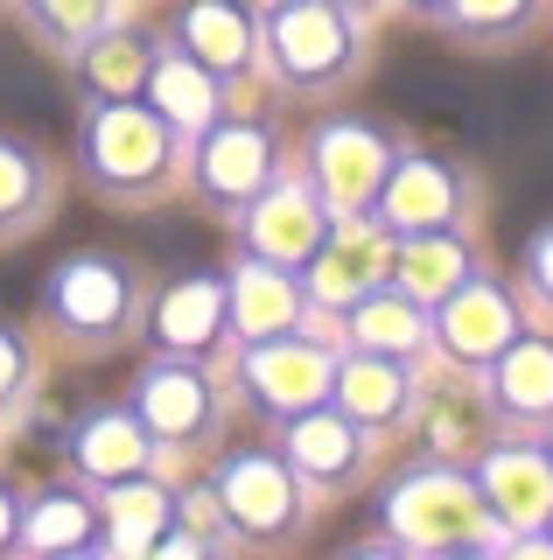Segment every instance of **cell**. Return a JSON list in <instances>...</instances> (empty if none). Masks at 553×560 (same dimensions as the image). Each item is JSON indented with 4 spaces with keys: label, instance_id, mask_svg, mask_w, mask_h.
Masks as SVG:
<instances>
[{
    "label": "cell",
    "instance_id": "cell-25",
    "mask_svg": "<svg viewBox=\"0 0 553 560\" xmlns=\"http://www.w3.org/2000/svg\"><path fill=\"white\" fill-rule=\"evenodd\" d=\"M148 84H154V105H162L176 127H203V119H211V105H217V98H211V78H203L197 63H176V57L154 63Z\"/></svg>",
    "mask_w": 553,
    "mask_h": 560
},
{
    "label": "cell",
    "instance_id": "cell-3",
    "mask_svg": "<svg viewBox=\"0 0 553 560\" xmlns=\"http://www.w3.org/2000/svg\"><path fill=\"white\" fill-rule=\"evenodd\" d=\"M351 57V28H343L337 0H281L273 8V63L287 78H330Z\"/></svg>",
    "mask_w": 553,
    "mask_h": 560
},
{
    "label": "cell",
    "instance_id": "cell-35",
    "mask_svg": "<svg viewBox=\"0 0 553 560\" xmlns=\"http://www.w3.org/2000/svg\"><path fill=\"white\" fill-rule=\"evenodd\" d=\"M252 8H281V0H252Z\"/></svg>",
    "mask_w": 553,
    "mask_h": 560
},
{
    "label": "cell",
    "instance_id": "cell-32",
    "mask_svg": "<svg viewBox=\"0 0 553 560\" xmlns=\"http://www.w3.org/2000/svg\"><path fill=\"white\" fill-rule=\"evenodd\" d=\"M22 385V343H14V329H0V399Z\"/></svg>",
    "mask_w": 553,
    "mask_h": 560
},
{
    "label": "cell",
    "instance_id": "cell-1",
    "mask_svg": "<svg viewBox=\"0 0 553 560\" xmlns=\"http://www.w3.org/2000/svg\"><path fill=\"white\" fill-rule=\"evenodd\" d=\"M386 518L413 547H470L483 533V490L462 483L456 469H427V477H407L386 498Z\"/></svg>",
    "mask_w": 553,
    "mask_h": 560
},
{
    "label": "cell",
    "instance_id": "cell-6",
    "mask_svg": "<svg viewBox=\"0 0 553 560\" xmlns=\"http://www.w3.org/2000/svg\"><path fill=\"white\" fill-rule=\"evenodd\" d=\"M246 378H252V393L267 399V407L308 413V407H322V393H330V350L287 343V337H259V350L246 358Z\"/></svg>",
    "mask_w": 553,
    "mask_h": 560
},
{
    "label": "cell",
    "instance_id": "cell-15",
    "mask_svg": "<svg viewBox=\"0 0 553 560\" xmlns=\"http://www.w3.org/2000/svg\"><path fill=\"white\" fill-rule=\"evenodd\" d=\"M203 183L217 197H252L267 183V133L259 127H217L203 140Z\"/></svg>",
    "mask_w": 553,
    "mask_h": 560
},
{
    "label": "cell",
    "instance_id": "cell-7",
    "mask_svg": "<svg viewBox=\"0 0 553 560\" xmlns=\"http://www.w3.org/2000/svg\"><path fill=\"white\" fill-rule=\"evenodd\" d=\"M483 512L505 518V533H532L540 518H553V463L532 448H497L483 455Z\"/></svg>",
    "mask_w": 553,
    "mask_h": 560
},
{
    "label": "cell",
    "instance_id": "cell-29",
    "mask_svg": "<svg viewBox=\"0 0 553 560\" xmlns=\"http://www.w3.org/2000/svg\"><path fill=\"white\" fill-rule=\"evenodd\" d=\"M427 434H435V448H476L483 442V407H470V399H442L435 420H427Z\"/></svg>",
    "mask_w": 553,
    "mask_h": 560
},
{
    "label": "cell",
    "instance_id": "cell-18",
    "mask_svg": "<svg viewBox=\"0 0 553 560\" xmlns=\"http://www.w3.org/2000/svg\"><path fill=\"white\" fill-rule=\"evenodd\" d=\"M224 323V288L217 280H183V288L162 294V308H154V329H162V343L176 350H203L217 337Z\"/></svg>",
    "mask_w": 553,
    "mask_h": 560
},
{
    "label": "cell",
    "instance_id": "cell-8",
    "mask_svg": "<svg viewBox=\"0 0 553 560\" xmlns=\"http://www.w3.org/2000/svg\"><path fill=\"white\" fill-rule=\"evenodd\" d=\"M442 343L470 364L497 358L511 343V302L497 288H483V280H462L456 294H442Z\"/></svg>",
    "mask_w": 553,
    "mask_h": 560
},
{
    "label": "cell",
    "instance_id": "cell-34",
    "mask_svg": "<svg viewBox=\"0 0 553 560\" xmlns=\"http://www.w3.org/2000/svg\"><path fill=\"white\" fill-rule=\"evenodd\" d=\"M8 539H22V525H14V498L0 490V547H8Z\"/></svg>",
    "mask_w": 553,
    "mask_h": 560
},
{
    "label": "cell",
    "instance_id": "cell-22",
    "mask_svg": "<svg viewBox=\"0 0 553 560\" xmlns=\"http://www.w3.org/2000/svg\"><path fill=\"white\" fill-rule=\"evenodd\" d=\"M168 512H176V504H168L162 490H148V483L119 477V483H113V498H106V518H113V547H127V553L154 547V533L168 525Z\"/></svg>",
    "mask_w": 553,
    "mask_h": 560
},
{
    "label": "cell",
    "instance_id": "cell-31",
    "mask_svg": "<svg viewBox=\"0 0 553 560\" xmlns=\"http://www.w3.org/2000/svg\"><path fill=\"white\" fill-rule=\"evenodd\" d=\"M526 14V0H456V22L462 28H505Z\"/></svg>",
    "mask_w": 553,
    "mask_h": 560
},
{
    "label": "cell",
    "instance_id": "cell-21",
    "mask_svg": "<svg viewBox=\"0 0 553 560\" xmlns=\"http://www.w3.org/2000/svg\"><path fill=\"white\" fill-rule=\"evenodd\" d=\"M189 57H203L211 70H232V63H246V49H252V28H246V14L238 8H224V0H197L189 8Z\"/></svg>",
    "mask_w": 553,
    "mask_h": 560
},
{
    "label": "cell",
    "instance_id": "cell-27",
    "mask_svg": "<svg viewBox=\"0 0 553 560\" xmlns=\"http://www.w3.org/2000/svg\"><path fill=\"white\" fill-rule=\"evenodd\" d=\"M84 78H92L106 98H127L133 84L148 78L141 43H133V35H98V43H92V57H84Z\"/></svg>",
    "mask_w": 553,
    "mask_h": 560
},
{
    "label": "cell",
    "instance_id": "cell-10",
    "mask_svg": "<svg viewBox=\"0 0 553 560\" xmlns=\"http://www.w3.org/2000/svg\"><path fill=\"white\" fill-rule=\"evenodd\" d=\"M224 512L246 525V533H281L295 518V477L273 455H238L224 469Z\"/></svg>",
    "mask_w": 553,
    "mask_h": 560
},
{
    "label": "cell",
    "instance_id": "cell-14",
    "mask_svg": "<svg viewBox=\"0 0 553 560\" xmlns=\"http://www.w3.org/2000/svg\"><path fill=\"white\" fill-rule=\"evenodd\" d=\"M232 323H238V337H281L295 323V288H287V273L273 259H252L232 280Z\"/></svg>",
    "mask_w": 553,
    "mask_h": 560
},
{
    "label": "cell",
    "instance_id": "cell-33",
    "mask_svg": "<svg viewBox=\"0 0 553 560\" xmlns=\"http://www.w3.org/2000/svg\"><path fill=\"white\" fill-rule=\"evenodd\" d=\"M532 280H540V288H546V302H553V232H546L540 245H532Z\"/></svg>",
    "mask_w": 553,
    "mask_h": 560
},
{
    "label": "cell",
    "instance_id": "cell-12",
    "mask_svg": "<svg viewBox=\"0 0 553 560\" xmlns=\"http://www.w3.org/2000/svg\"><path fill=\"white\" fill-rule=\"evenodd\" d=\"M49 308L71 329H113L127 315V273L106 267V259H71V267L49 280Z\"/></svg>",
    "mask_w": 553,
    "mask_h": 560
},
{
    "label": "cell",
    "instance_id": "cell-9",
    "mask_svg": "<svg viewBox=\"0 0 553 560\" xmlns=\"http://www.w3.org/2000/svg\"><path fill=\"white\" fill-rule=\"evenodd\" d=\"M322 245V210L308 189H267V197L252 203V253L273 259V267H295Z\"/></svg>",
    "mask_w": 553,
    "mask_h": 560
},
{
    "label": "cell",
    "instance_id": "cell-4",
    "mask_svg": "<svg viewBox=\"0 0 553 560\" xmlns=\"http://www.w3.org/2000/svg\"><path fill=\"white\" fill-rule=\"evenodd\" d=\"M162 148H168L162 119L141 113V105H127V98H113L106 113L92 119V133H84V154H92V168L106 175V183H148V175L162 168Z\"/></svg>",
    "mask_w": 553,
    "mask_h": 560
},
{
    "label": "cell",
    "instance_id": "cell-11",
    "mask_svg": "<svg viewBox=\"0 0 553 560\" xmlns=\"http://www.w3.org/2000/svg\"><path fill=\"white\" fill-rule=\"evenodd\" d=\"M378 210H386L392 238L442 232L448 210H456V183H448V168H435V162H407V168H392L386 183H378Z\"/></svg>",
    "mask_w": 553,
    "mask_h": 560
},
{
    "label": "cell",
    "instance_id": "cell-26",
    "mask_svg": "<svg viewBox=\"0 0 553 560\" xmlns=\"http://www.w3.org/2000/svg\"><path fill=\"white\" fill-rule=\"evenodd\" d=\"M22 539H28V547H43V553L49 547H84V539H92V512H84L71 490H57V498H43L36 512H28Z\"/></svg>",
    "mask_w": 553,
    "mask_h": 560
},
{
    "label": "cell",
    "instance_id": "cell-24",
    "mask_svg": "<svg viewBox=\"0 0 553 560\" xmlns=\"http://www.w3.org/2000/svg\"><path fill=\"white\" fill-rule=\"evenodd\" d=\"M287 455L308 469V477H337V469H351V420L337 413H295V434H287Z\"/></svg>",
    "mask_w": 553,
    "mask_h": 560
},
{
    "label": "cell",
    "instance_id": "cell-20",
    "mask_svg": "<svg viewBox=\"0 0 553 560\" xmlns=\"http://www.w3.org/2000/svg\"><path fill=\"white\" fill-rule=\"evenodd\" d=\"M497 399L518 413H546L553 407V343L526 337L497 350Z\"/></svg>",
    "mask_w": 553,
    "mask_h": 560
},
{
    "label": "cell",
    "instance_id": "cell-17",
    "mask_svg": "<svg viewBox=\"0 0 553 560\" xmlns=\"http://www.w3.org/2000/svg\"><path fill=\"white\" fill-rule=\"evenodd\" d=\"M141 420L148 434H168V442H189V434L211 420V399L189 372H148L141 378Z\"/></svg>",
    "mask_w": 553,
    "mask_h": 560
},
{
    "label": "cell",
    "instance_id": "cell-23",
    "mask_svg": "<svg viewBox=\"0 0 553 560\" xmlns=\"http://www.w3.org/2000/svg\"><path fill=\"white\" fill-rule=\"evenodd\" d=\"M351 329H357V343H365V350L400 358V350L421 343V302H413V294H400V302H392V294H365Z\"/></svg>",
    "mask_w": 553,
    "mask_h": 560
},
{
    "label": "cell",
    "instance_id": "cell-5",
    "mask_svg": "<svg viewBox=\"0 0 553 560\" xmlns=\"http://www.w3.org/2000/svg\"><path fill=\"white\" fill-rule=\"evenodd\" d=\"M386 183V148L365 133V127H322L316 133V189L337 218L365 210Z\"/></svg>",
    "mask_w": 553,
    "mask_h": 560
},
{
    "label": "cell",
    "instance_id": "cell-30",
    "mask_svg": "<svg viewBox=\"0 0 553 560\" xmlns=\"http://www.w3.org/2000/svg\"><path fill=\"white\" fill-rule=\"evenodd\" d=\"M28 8L43 14L57 35H84V28H98V14H106V0H28Z\"/></svg>",
    "mask_w": 553,
    "mask_h": 560
},
{
    "label": "cell",
    "instance_id": "cell-28",
    "mask_svg": "<svg viewBox=\"0 0 553 560\" xmlns=\"http://www.w3.org/2000/svg\"><path fill=\"white\" fill-rule=\"evenodd\" d=\"M28 210H36V162L14 140H0V224L28 218Z\"/></svg>",
    "mask_w": 553,
    "mask_h": 560
},
{
    "label": "cell",
    "instance_id": "cell-19",
    "mask_svg": "<svg viewBox=\"0 0 553 560\" xmlns=\"http://www.w3.org/2000/svg\"><path fill=\"white\" fill-rule=\"evenodd\" d=\"M337 399H343L351 420H392L407 407V378H400V364H392L386 350H372V358H357V364L337 372Z\"/></svg>",
    "mask_w": 553,
    "mask_h": 560
},
{
    "label": "cell",
    "instance_id": "cell-36",
    "mask_svg": "<svg viewBox=\"0 0 553 560\" xmlns=\"http://www.w3.org/2000/svg\"><path fill=\"white\" fill-rule=\"evenodd\" d=\"M337 8H343V0H337Z\"/></svg>",
    "mask_w": 553,
    "mask_h": 560
},
{
    "label": "cell",
    "instance_id": "cell-13",
    "mask_svg": "<svg viewBox=\"0 0 553 560\" xmlns=\"http://www.w3.org/2000/svg\"><path fill=\"white\" fill-rule=\"evenodd\" d=\"M148 463V428L133 413H92L78 428V469L98 483H119V477H141Z\"/></svg>",
    "mask_w": 553,
    "mask_h": 560
},
{
    "label": "cell",
    "instance_id": "cell-16",
    "mask_svg": "<svg viewBox=\"0 0 553 560\" xmlns=\"http://www.w3.org/2000/svg\"><path fill=\"white\" fill-rule=\"evenodd\" d=\"M392 267H400V288L413 302H442V294L462 288V245L448 232H407V245L392 253Z\"/></svg>",
    "mask_w": 553,
    "mask_h": 560
},
{
    "label": "cell",
    "instance_id": "cell-2",
    "mask_svg": "<svg viewBox=\"0 0 553 560\" xmlns=\"http://www.w3.org/2000/svg\"><path fill=\"white\" fill-rule=\"evenodd\" d=\"M392 224H337V238L330 245H316V302H330V308H357L365 294L378 288V280H392Z\"/></svg>",
    "mask_w": 553,
    "mask_h": 560
}]
</instances>
